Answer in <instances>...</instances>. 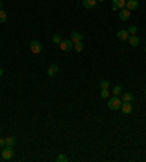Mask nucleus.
I'll return each mask as SVG.
<instances>
[{
    "label": "nucleus",
    "instance_id": "1",
    "mask_svg": "<svg viewBox=\"0 0 146 162\" xmlns=\"http://www.w3.org/2000/svg\"><path fill=\"white\" fill-rule=\"evenodd\" d=\"M121 104H123V101H121L118 97H113V98H110L108 99V108L110 110H113V111H117V110H120L121 108Z\"/></svg>",
    "mask_w": 146,
    "mask_h": 162
},
{
    "label": "nucleus",
    "instance_id": "2",
    "mask_svg": "<svg viewBox=\"0 0 146 162\" xmlns=\"http://www.w3.org/2000/svg\"><path fill=\"white\" fill-rule=\"evenodd\" d=\"M13 148L12 146H3V150H2V158L5 161H10L13 158Z\"/></svg>",
    "mask_w": 146,
    "mask_h": 162
},
{
    "label": "nucleus",
    "instance_id": "3",
    "mask_svg": "<svg viewBox=\"0 0 146 162\" xmlns=\"http://www.w3.org/2000/svg\"><path fill=\"white\" fill-rule=\"evenodd\" d=\"M29 47H31V51H32L34 54H40V53L42 51V45H41V42H40V41H37V39L31 41Z\"/></svg>",
    "mask_w": 146,
    "mask_h": 162
},
{
    "label": "nucleus",
    "instance_id": "4",
    "mask_svg": "<svg viewBox=\"0 0 146 162\" xmlns=\"http://www.w3.org/2000/svg\"><path fill=\"white\" fill-rule=\"evenodd\" d=\"M59 45H60V50L61 51H70L73 48V42L70 39H61V42Z\"/></svg>",
    "mask_w": 146,
    "mask_h": 162
},
{
    "label": "nucleus",
    "instance_id": "5",
    "mask_svg": "<svg viewBox=\"0 0 146 162\" xmlns=\"http://www.w3.org/2000/svg\"><path fill=\"white\" fill-rule=\"evenodd\" d=\"M57 72H59V66L57 64H50V66H48V69H47V75L50 76V78L56 76Z\"/></svg>",
    "mask_w": 146,
    "mask_h": 162
},
{
    "label": "nucleus",
    "instance_id": "6",
    "mask_svg": "<svg viewBox=\"0 0 146 162\" xmlns=\"http://www.w3.org/2000/svg\"><path fill=\"white\" fill-rule=\"evenodd\" d=\"M126 6V0H113V9L114 10H120Z\"/></svg>",
    "mask_w": 146,
    "mask_h": 162
},
{
    "label": "nucleus",
    "instance_id": "7",
    "mask_svg": "<svg viewBox=\"0 0 146 162\" xmlns=\"http://www.w3.org/2000/svg\"><path fill=\"white\" fill-rule=\"evenodd\" d=\"M137 7H139V2H137V0H127V2H126V9H129L130 12L134 10V9H137Z\"/></svg>",
    "mask_w": 146,
    "mask_h": 162
},
{
    "label": "nucleus",
    "instance_id": "8",
    "mask_svg": "<svg viewBox=\"0 0 146 162\" xmlns=\"http://www.w3.org/2000/svg\"><path fill=\"white\" fill-rule=\"evenodd\" d=\"M121 111H123L124 114H130L132 111H133V105H132V102H123L121 104V108H120Z\"/></svg>",
    "mask_w": 146,
    "mask_h": 162
},
{
    "label": "nucleus",
    "instance_id": "9",
    "mask_svg": "<svg viewBox=\"0 0 146 162\" xmlns=\"http://www.w3.org/2000/svg\"><path fill=\"white\" fill-rule=\"evenodd\" d=\"M83 39V35L81 34V32H76V31H73L72 32V38H70V41L75 44V42H81Z\"/></svg>",
    "mask_w": 146,
    "mask_h": 162
},
{
    "label": "nucleus",
    "instance_id": "10",
    "mask_svg": "<svg viewBox=\"0 0 146 162\" xmlns=\"http://www.w3.org/2000/svg\"><path fill=\"white\" fill-rule=\"evenodd\" d=\"M129 18H130V10L129 9H126V7L120 9V19L121 20H129Z\"/></svg>",
    "mask_w": 146,
    "mask_h": 162
},
{
    "label": "nucleus",
    "instance_id": "11",
    "mask_svg": "<svg viewBox=\"0 0 146 162\" xmlns=\"http://www.w3.org/2000/svg\"><path fill=\"white\" fill-rule=\"evenodd\" d=\"M129 37H130V35H129V32H127V31H124V29H121V31H118V32H117V38H118L120 41H127V39H129Z\"/></svg>",
    "mask_w": 146,
    "mask_h": 162
},
{
    "label": "nucleus",
    "instance_id": "12",
    "mask_svg": "<svg viewBox=\"0 0 146 162\" xmlns=\"http://www.w3.org/2000/svg\"><path fill=\"white\" fill-rule=\"evenodd\" d=\"M127 41L130 42L132 47H137V45L140 44V39H139V37H137V35H130Z\"/></svg>",
    "mask_w": 146,
    "mask_h": 162
},
{
    "label": "nucleus",
    "instance_id": "13",
    "mask_svg": "<svg viewBox=\"0 0 146 162\" xmlns=\"http://www.w3.org/2000/svg\"><path fill=\"white\" fill-rule=\"evenodd\" d=\"M82 5L85 9H92L96 5V0H82Z\"/></svg>",
    "mask_w": 146,
    "mask_h": 162
},
{
    "label": "nucleus",
    "instance_id": "14",
    "mask_svg": "<svg viewBox=\"0 0 146 162\" xmlns=\"http://www.w3.org/2000/svg\"><path fill=\"white\" fill-rule=\"evenodd\" d=\"M133 99H134V95L132 94V92L123 94V98H121V101H123V102H133Z\"/></svg>",
    "mask_w": 146,
    "mask_h": 162
},
{
    "label": "nucleus",
    "instance_id": "15",
    "mask_svg": "<svg viewBox=\"0 0 146 162\" xmlns=\"http://www.w3.org/2000/svg\"><path fill=\"white\" fill-rule=\"evenodd\" d=\"M113 94H114L115 97H118L120 94H123V88H121V85H115V86L113 88Z\"/></svg>",
    "mask_w": 146,
    "mask_h": 162
},
{
    "label": "nucleus",
    "instance_id": "16",
    "mask_svg": "<svg viewBox=\"0 0 146 162\" xmlns=\"http://www.w3.org/2000/svg\"><path fill=\"white\" fill-rule=\"evenodd\" d=\"M6 20H8V13L3 9H0V24H6Z\"/></svg>",
    "mask_w": 146,
    "mask_h": 162
},
{
    "label": "nucleus",
    "instance_id": "17",
    "mask_svg": "<svg viewBox=\"0 0 146 162\" xmlns=\"http://www.w3.org/2000/svg\"><path fill=\"white\" fill-rule=\"evenodd\" d=\"M15 143H16V139L13 137V136H9V137H6V146H15Z\"/></svg>",
    "mask_w": 146,
    "mask_h": 162
},
{
    "label": "nucleus",
    "instance_id": "18",
    "mask_svg": "<svg viewBox=\"0 0 146 162\" xmlns=\"http://www.w3.org/2000/svg\"><path fill=\"white\" fill-rule=\"evenodd\" d=\"M73 48H75V51L81 53V51L83 50V44H82V41H81V42H75V44H73Z\"/></svg>",
    "mask_w": 146,
    "mask_h": 162
},
{
    "label": "nucleus",
    "instance_id": "19",
    "mask_svg": "<svg viewBox=\"0 0 146 162\" xmlns=\"http://www.w3.org/2000/svg\"><path fill=\"white\" fill-rule=\"evenodd\" d=\"M127 32H129V35H136V34H137V27L130 25V27H129V29H127Z\"/></svg>",
    "mask_w": 146,
    "mask_h": 162
},
{
    "label": "nucleus",
    "instance_id": "20",
    "mask_svg": "<svg viewBox=\"0 0 146 162\" xmlns=\"http://www.w3.org/2000/svg\"><path fill=\"white\" fill-rule=\"evenodd\" d=\"M56 161H57V162H67L69 158H67L66 155H59V156L56 158Z\"/></svg>",
    "mask_w": 146,
    "mask_h": 162
},
{
    "label": "nucleus",
    "instance_id": "21",
    "mask_svg": "<svg viewBox=\"0 0 146 162\" xmlns=\"http://www.w3.org/2000/svg\"><path fill=\"white\" fill-rule=\"evenodd\" d=\"M53 42L60 44V42H61V37H60L59 34H54V35H53Z\"/></svg>",
    "mask_w": 146,
    "mask_h": 162
},
{
    "label": "nucleus",
    "instance_id": "22",
    "mask_svg": "<svg viewBox=\"0 0 146 162\" xmlns=\"http://www.w3.org/2000/svg\"><path fill=\"white\" fill-rule=\"evenodd\" d=\"M100 86H101V89H108V88H110V82H108V80H102V82L100 83Z\"/></svg>",
    "mask_w": 146,
    "mask_h": 162
},
{
    "label": "nucleus",
    "instance_id": "23",
    "mask_svg": "<svg viewBox=\"0 0 146 162\" xmlns=\"http://www.w3.org/2000/svg\"><path fill=\"white\" fill-rule=\"evenodd\" d=\"M101 97L102 98H108V89H102L101 91Z\"/></svg>",
    "mask_w": 146,
    "mask_h": 162
},
{
    "label": "nucleus",
    "instance_id": "24",
    "mask_svg": "<svg viewBox=\"0 0 146 162\" xmlns=\"http://www.w3.org/2000/svg\"><path fill=\"white\" fill-rule=\"evenodd\" d=\"M0 146H6V139H3V137H0Z\"/></svg>",
    "mask_w": 146,
    "mask_h": 162
},
{
    "label": "nucleus",
    "instance_id": "25",
    "mask_svg": "<svg viewBox=\"0 0 146 162\" xmlns=\"http://www.w3.org/2000/svg\"><path fill=\"white\" fill-rule=\"evenodd\" d=\"M2 75H3V69H2V67H0V76H2Z\"/></svg>",
    "mask_w": 146,
    "mask_h": 162
},
{
    "label": "nucleus",
    "instance_id": "26",
    "mask_svg": "<svg viewBox=\"0 0 146 162\" xmlns=\"http://www.w3.org/2000/svg\"><path fill=\"white\" fill-rule=\"evenodd\" d=\"M0 9H2V0H0Z\"/></svg>",
    "mask_w": 146,
    "mask_h": 162
},
{
    "label": "nucleus",
    "instance_id": "27",
    "mask_svg": "<svg viewBox=\"0 0 146 162\" xmlns=\"http://www.w3.org/2000/svg\"><path fill=\"white\" fill-rule=\"evenodd\" d=\"M96 2H104V0H96Z\"/></svg>",
    "mask_w": 146,
    "mask_h": 162
},
{
    "label": "nucleus",
    "instance_id": "28",
    "mask_svg": "<svg viewBox=\"0 0 146 162\" xmlns=\"http://www.w3.org/2000/svg\"><path fill=\"white\" fill-rule=\"evenodd\" d=\"M145 95H146V91H145Z\"/></svg>",
    "mask_w": 146,
    "mask_h": 162
}]
</instances>
